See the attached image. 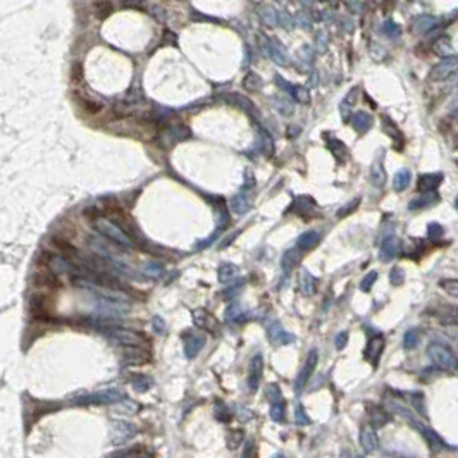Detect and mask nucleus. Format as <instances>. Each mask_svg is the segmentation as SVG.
I'll list each match as a JSON object with an SVG mask.
<instances>
[{
	"mask_svg": "<svg viewBox=\"0 0 458 458\" xmlns=\"http://www.w3.org/2000/svg\"><path fill=\"white\" fill-rule=\"evenodd\" d=\"M443 181V174H422V176L419 178L417 181V190L420 193H431V191H436V188L441 185Z\"/></svg>",
	"mask_w": 458,
	"mask_h": 458,
	"instance_id": "f3484780",
	"label": "nucleus"
},
{
	"mask_svg": "<svg viewBox=\"0 0 458 458\" xmlns=\"http://www.w3.org/2000/svg\"><path fill=\"white\" fill-rule=\"evenodd\" d=\"M417 344H419V336L415 331H408L403 336V346L407 350H413V348H417Z\"/></svg>",
	"mask_w": 458,
	"mask_h": 458,
	"instance_id": "37998d69",
	"label": "nucleus"
},
{
	"mask_svg": "<svg viewBox=\"0 0 458 458\" xmlns=\"http://www.w3.org/2000/svg\"><path fill=\"white\" fill-rule=\"evenodd\" d=\"M438 202V195L434 191H431V193H424L422 197H419L417 200H413V202H410V205H408V209L410 210H420V209H426V207H429V205H432V204H436Z\"/></svg>",
	"mask_w": 458,
	"mask_h": 458,
	"instance_id": "393cba45",
	"label": "nucleus"
},
{
	"mask_svg": "<svg viewBox=\"0 0 458 458\" xmlns=\"http://www.w3.org/2000/svg\"><path fill=\"white\" fill-rule=\"evenodd\" d=\"M112 458H152V453L145 448H133V450H126Z\"/></svg>",
	"mask_w": 458,
	"mask_h": 458,
	"instance_id": "f704fd0d",
	"label": "nucleus"
},
{
	"mask_svg": "<svg viewBox=\"0 0 458 458\" xmlns=\"http://www.w3.org/2000/svg\"><path fill=\"white\" fill-rule=\"evenodd\" d=\"M238 276V267L233 266V264H224L219 269V281L221 282H229L233 281L234 277Z\"/></svg>",
	"mask_w": 458,
	"mask_h": 458,
	"instance_id": "c85d7f7f",
	"label": "nucleus"
},
{
	"mask_svg": "<svg viewBox=\"0 0 458 458\" xmlns=\"http://www.w3.org/2000/svg\"><path fill=\"white\" fill-rule=\"evenodd\" d=\"M400 248H401L400 247V239L396 238V236H389V238H386L381 245V253H379L381 260H384V262L393 260L396 255L400 253Z\"/></svg>",
	"mask_w": 458,
	"mask_h": 458,
	"instance_id": "dca6fc26",
	"label": "nucleus"
},
{
	"mask_svg": "<svg viewBox=\"0 0 458 458\" xmlns=\"http://www.w3.org/2000/svg\"><path fill=\"white\" fill-rule=\"evenodd\" d=\"M124 358L126 363H143L148 360V352H146V348L127 346L124 352Z\"/></svg>",
	"mask_w": 458,
	"mask_h": 458,
	"instance_id": "412c9836",
	"label": "nucleus"
},
{
	"mask_svg": "<svg viewBox=\"0 0 458 458\" xmlns=\"http://www.w3.org/2000/svg\"><path fill=\"white\" fill-rule=\"evenodd\" d=\"M301 257H303V252H301L298 247L288 250V252L282 255V269H285V272H290L293 267L298 266Z\"/></svg>",
	"mask_w": 458,
	"mask_h": 458,
	"instance_id": "6ab92c4d",
	"label": "nucleus"
},
{
	"mask_svg": "<svg viewBox=\"0 0 458 458\" xmlns=\"http://www.w3.org/2000/svg\"><path fill=\"white\" fill-rule=\"evenodd\" d=\"M93 7H95V12L100 19H107V17L114 12V7H112V4L108 2V0H97V2L93 4Z\"/></svg>",
	"mask_w": 458,
	"mask_h": 458,
	"instance_id": "c756f323",
	"label": "nucleus"
},
{
	"mask_svg": "<svg viewBox=\"0 0 458 458\" xmlns=\"http://www.w3.org/2000/svg\"><path fill=\"white\" fill-rule=\"evenodd\" d=\"M427 234H429V238L431 239H439V238H443V234H445V229H443L441 224L431 223L429 224V228H427Z\"/></svg>",
	"mask_w": 458,
	"mask_h": 458,
	"instance_id": "c03bdc74",
	"label": "nucleus"
},
{
	"mask_svg": "<svg viewBox=\"0 0 458 458\" xmlns=\"http://www.w3.org/2000/svg\"><path fill=\"white\" fill-rule=\"evenodd\" d=\"M455 66H458V59H455V57L445 59L443 62H439L436 68L432 69V73L429 74V78H431L432 81H441V79H445L446 76H450L451 71L455 69Z\"/></svg>",
	"mask_w": 458,
	"mask_h": 458,
	"instance_id": "a211bd4d",
	"label": "nucleus"
},
{
	"mask_svg": "<svg viewBox=\"0 0 458 458\" xmlns=\"http://www.w3.org/2000/svg\"><path fill=\"white\" fill-rule=\"evenodd\" d=\"M365 408H367V413H369V417H370V422H372L370 426L372 427L379 429V427L386 426V424L389 422V412H386V410L382 407H379V405L369 403Z\"/></svg>",
	"mask_w": 458,
	"mask_h": 458,
	"instance_id": "2eb2a0df",
	"label": "nucleus"
},
{
	"mask_svg": "<svg viewBox=\"0 0 458 458\" xmlns=\"http://www.w3.org/2000/svg\"><path fill=\"white\" fill-rule=\"evenodd\" d=\"M436 25V19L431 16H420L417 23H415V30L417 31H427L431 30V28Z\"/></svg>",
	"mask_w": 458,
	"mask_h": 458,
	"instance_id": "58836bf2",
	"label": "nucleus"
},
{
	"mask_svg": "<svg viewBox=\"0 0 458 458\" xmlns=\"http://www.w3.org/2000/svg\"><path fill=\"white\" fill-rule=\"evenodd\" d=\"M296 422H298V424H309L310 422L309 415L303 412V407H301V405H298V407H296Z\"/></svg>",
	"mask_w": 458,
	"mask_h": 458,
	"instance_id": "8fccbe9b",
	"label": "nucleus"
},
{
	"mask_svg": "<svg viewBox=\"0 0 458 458\" xmlns=\"http://www.w3.org/2000/svg\"><path fill=\"white\" fill-rule=\"evenodd\" d=\"M105 333L114 339L116 343L124 344V346H140V348H148L152 341L145 336L143 333H136L131 329L117 328V325H108Z\"/></svg>",
	"mask_w": 458,
	"mask_h": 458,
	"instance_id": "f03ea898",
	"label": "nucleus"
},
{
	"mask_svg": "<svg viewBox=\"0 0 458 458\" xmlns=\"http://www.w3.org/2000/svg\"><path fill=\"white\" fill-rule=\"evenodd\" d=\"M30 312H31V315H35L36 319H41V320L50 317V312H49V309H47L45 300L41 298V296H35V298H31Z\"/></svg>",
	"mask_w": 458,
	"mask_h": 458,
	"instance_id": "4be33fe9",
	"label": "nucleus"
},
{
	"mask_svg": "<svg viewBox=\"0 0 458 458\" xmlns=\"http://www.w3.org/2000/svg\"><path fill=\"white\" fill-rule=\"evenodd\" d=\"M319 239H320V234L317 231H307V233L300 234V238L296 239V247L301 252H307V250H312L319 243Z\"/></svg>",
	"mask_w": 458,
	"mask_h": 458,
	"instance_id": "aec40b11",
	"label": "nucleus"
},
{
	"mask_svg": "<svg viewBox=\"0 0 458 458\" xmlns=\"http://www.w3.org/2000/svg\"><path fill=\"white\" fill-rule=\"evenodd\" d=\"M436 52H438L439 55H445V52H450V54H451L453 49H451L450 43L445 47V38H443V40H439V43L436 45Z\"/></svg>",
	"mask_w": 458,
	"mask_h": 458,
	"instance_id": "603ef678",
	"label": "nucleus"
},
{
	"mask_svg": "<svg viewBox=\"0 0 458 458\" xmlns=\"http://www.w3.org/2000/svg\"><path fill=\"white\" fill-rule=\"evenodd\" d=\"M438 286L446 295L453 296V298H458V279H441L438 282Z\"/></svg>",
	"mask_w": 458,
	"mask_h": 458,
	"instance_id": "7c9ffc66",
	"label": "nucleus"
},
{
	"mask_svg": "<svg viewBox=\"0 0 458 458\" xmlns=\"http://www.w3.org/2000/svg\"><path fill=\"white\" fill-rule=\"evenodd\" d=\"M429 314L443 325H458V307L455 305H439L429 310Z\"/></svg>",
	"mask_w": 458,
	"mask_h": 458,
	"instance_id": "39448f33",
	"label": "nucleus"
},
{
	"mask_svg": "<svg viewBox=\"0 0 458 458\" xmlns=\"http://www.w3.org/2000/svg\"><path fill=\"white\" fill-rule=\"evenodd\" d=\"M264 374V358L262 355H255L250 362V372H248V386L252 391H257L260 386Z\"/></svg>",
	"mask_w": 458,
	"mask_h": 458,
	"instance_id": "9b49d317",
	"label": "nucleus"
},
{
	"mask_svg": "<svg viewBox=\"0 0 458 458\" xmlns=\"http://www.w3.org/2000/svg\"><path fill=\"white\" fill-rule=\"evenodd\" d=\"M389 281H391V285H395V286L403 285V281H405V272H403V269H400V267H393V269H391V272H389Z\"/></svg>",
	"mask_w": 458,
	"mask_h": 458,
	"instance_id": "79ce46f5",
	"label": "nucleus"
},
{
	"mask_svg": "<svg viewBox=\"0 0 458 458\" xmlns=\"http://www.w3.org/2000/svg\"><path fill=\"white\" fill-rule=\"evenodd\" d=\"M274 458H282V456H281V455H279V456H274Z\"/></svg>",
	"mask_w": 458,
	"mask_h": 458,
	"instance_id": "6e6d98bb",
	"label": "nucleus"
},
{
	"mask_svg": "<svg viewBox=\"0 0 458 458\" xmlns=\"http://www.w3.org/2000/svg\"><path fill=\"white\" fill-rule=\"evenodd\" d=\"M456 90H458V81H456ZM456 100H458V98H456Z\"/></svg>",
	"mask_w": 458,
	"mask_h": 458,
	"instance_id": "4d7b16f0",
	"label": "nucleus"
},
{
	"mask_svg": "<svg viewBox=\"0 0 458 458\" xmlns=\"http://www.w3.org/2000/svg\"><path fill=\"white\" fill-rule=\"evenodd\" d=\"M328 145H329V148H331V152H333L334 157H336L338 162H341V164H343L344 160H346V157H348V148H346V145H344L343 141H339L338 138L328 140Z\"/></svg>",
	"mask_w": 458,
	"mask_h": 458,
	"instance_id": "a878e982",
	"label": "nucleus"
},
{
	"mask_svg": "<svg viewBox=\"0 0 458 458\" xmlns=\"http://www.w3.org/2000/svg\"><path fill=\"white\" fill-rule=\"evenodd\" d=\"M245 439V434L242 429H233V431L228 432V438H226V441H228V448L229 450H236L239 445L243 443Z\"/></svg>",
	"mask_w": 458,
	"mask_h": 458,
	"instance_id": "2f4dec72",
	"label": "nucleus"
},
{
	"mask_svg": "<svg viewBox=\"0 0 458 458\" xmlns=\"http://www.w3.org/2000/svg\"><path fill=\"white\" fill-rule=\"evenodd\" d=\"M267 333H269V338H271V341H274L276 344H288V343L295 341V336H293V334H290L288 331H285V329H282V325L279 322H276V320L267 325Z\"/></svg>",
	"mask_w": 458,
	"mask_h": 458,
	"instance_id": "4468645a",
	"label": "nucleus"
},
{
	"mask_svg": "<svg viewBox=\"0 0 458 458\" xmlns=\"http://www.w3.org/2000/svg\"><path fill=\"white\" fill-rule=\"evenodd\" d=\"M376 281H377V272H376V271H370V272L367 274V276L362 279V282H360V290H362V291H365V293H369V291L372 290V285H374Z\"/></svg>",
	"mask_w": 458,
	"mask_h": 458,
	"instance_id": "a19ab883",
	"label": "nucleus"
},
{
	"mask_svg": "<svg viewBox=\"0 0 458 458\" xmlns=\"http://www.w3.org/2000/svg\"><path fill=\"white\" fill-rule=\"evenodd\" d=\"M410 181H412V172L408 169H401L395 174L393 178V186L396 191H403L410 186Z\"/></svg>",
	"mask_w": 458,
	"mask_h": 458,
	"instance_id": "bb28decb",
	"label": "nucleus"
},
{
	"mask_svg": "<svg viewBox=\"0 0 458 458\" xmlns=\"http://www.w3.org/2000/svg\"><path fill=\"white\" fill-rule=\"evenodd\" d=\"M271 417L274 422H285L286 420V405L285 401H277L271 405Z\"/></svg>",
	"mask_w": 458,
	"mask_h": 458,
	"instance_id": "473e14b6",
	"label": "nucleus"
},
{
	"mask_svg": "<svg viewBox=\"0 0 458 458\" xmlns=\"http://www.w3.org/2000/svg\"><path fill=\"white\" fill-rule=\"evenodd\" d=\"M352 126L355 127L358 133H367L372 126V117L367 112H357L355 116H352Z\"/></svg>",
	"mask_w": 458,
	"mask_h": 458,
	"instance_id": "5701e85b",
	"label": "nucleus"
},
{
	"mask_svg": "<svg viewBox=\"0 0 458 458\" xmlns=\"http://www.w3.org/2000/svg\"><path fill=\"white\" fill-rule=\"evenodd\" d=\"M384 30H386V33H388L389 36H398V33H400V28L396 26L393 21H388V23H386V28H384Z\"/></svg>",
	"mask_w": 458,
	"mask_h": 458,
	"instance_id": "3c124183",
	"label": "nucleus"
},
{
	"mask_svg": "<svg viewBox=\"0 0 458 458\" xmlns=\"http://www.w3.org/2000/svg\"><path fill=\"white\" fill-rule=\"evenodd\" d=\"M407 398L412 400V403H413L415 410H417V413H420L424 417V415H426V405H424V396H422V393L407 395Z\"/></svg>",
	"mask_w": 458,
	"mask_h": 458,
	"instance_id": "4c0bfd02",
	"label": "nucleus"
},
{
	"mask_svg": "<svg viewBox=\"0 0 458 458\" xmlns=\"http://www.w3.org/2000/svg\"><path fill=\"white\" fill-rule=\"evenodd\" d=\"M126 395L122 389L117 388H108V389H102L98 393H92L86 396H81L78 398V405H108V403H117V401L124 400Z\"/></svg>",
	"mask_w": 458,
	"mask_h": 458,
	"instance_id": "7ed1b4c3",
	"label": "nucleus"
},
{
	"mask_svg": "<svg viewBox=\"0 0 458 458\" xmlns=\"http://www.w3.org/2000/svg\"><path fill=\"white\" fill-rule=\"evenodd\" d=\"M456 209H458V197H456Z\"/></svg>",
	"mask_w": 458,
	"mask_h": 458,
	"instance_id": "5fc2aeb1",
	"label": "nucleus"
},
{
	"mask_svg": "<svg viewBox=\"0 0 458 458\" xmlns=\"http://www.w3.org/2000/svg\"><path fill=\"white\" fill-rule=\"evenodd\" d=\"M384 181H386V174L382 171L381 164H376L374 169H372V183H374L377 188H381L384 185Z\"/></svg>",
	"mask_w": 458,
	"mask_h": 458,
	"instance_id": "ea45409f",
	"label": "nucleus"
},
{
	"mask_svg": "<svg viewBox=\"0 0 458 458\" xmlns=\"http://www.w3.org/2000/svg\"><path fill=\"white\" fill-rule=\"evenodd\" d=\"M83 108L88 112V114H98V112H100V108H102V105H100V103H97L95 100H86V98H84V100H83Z\"/></svg>",
	"mask_w": 458,
	"mask_h": 458,
	"instance_id": "a18cd8bd",
	"label": "nucleus"
},
{
	"mask_svg": "<svg viewBox=\"0 0 458 458\" xmlns=\"http://www.w3.org/2000/svg\"><path fill=\"white\" fill-rule=\"evenodd\" d=\"M386 408L389 410L391 413H396V415H401L403 419H407L408 422L410 420H413V412L410 408H407V405L401 403V401H396V400H388L386 401Z\"/></svg>",
	"mask_w": 458,
	"mask_h": 458,
	"instance_id": "b1692460",
	"label": "nucleus"
},
{
	"mask_svg": "<svg viewBox=\"0 0 458 458\" xmlns=\"http://www.w3.org/2000/svg\"><path fill=\"white\" fill-rule=\"evenodd\" d=\"M152 328H154V331H155V333L160 334V336H162V334L166 333V324H164V320L160 319V317H154V320H152Z\"/></svg>",
	"mask_w": 458,
	"mask_h": 458,
	"instance_id": "09e8293b",
	"label": "nucleus"
},
{
	"mask_svg": "<svg viewBox=\"0 0 458 458\" xmlns=\"http://www.w3.org/2000/svg\"><path fill=\"white\" fill-rule=\"evenodd\" d=\"M384 338L381 336V334H377V336L370 338V341L367 343L365 346V352H363V357H365L367 362L370 363H377V360H379V357L382 355V352H384Z\"/></svg>",
	"mask_w": 458,
	"mask_h": 458,
	"instance_id": "f8f14e48",
	"label": "nucleus"
},
{
	"mask_svg": "<svg viewBox=\"0 0 458 458\" xmlns=\"http://www.w3.org/2000/svg\"><path fill=\"white\" fill-rule=\"evenodd\" d=\"M300 285H301V291H303V295H309L310 296V295H314V293H315V277L309 271L301 272Z\"/></svg>",
	"mask_w": 458,
	"mask_h": 458,
	"instance_id": "cd10ccee",
	"label": "nucleus"
},
{
	"mask_svg": "<svg viewBox=\"0 0 458 458\" xmlns=\"http://www.w3.org/2000/svg\"><path fill=\"white\" fill-rule=\"evenodd\" d=\"M252 451H253V443H248L247 450H245V453H243V458H250V456H252Z\"/></svg>",
	"mask_w": 458,
	"mask_h": 458,
	"instance_id": "864d4df0",
	"label": "nucleus"
},
{
	"mask_svg": "<svg viewBox=\"0 0 458 458\" xmlns=\"http://www.w3.org/2000/svg\"><path fill=\"white\" fill-rule=\"evenodd\" d=\"M95 226L97 229L100 231V233L105 236V238L111 239L112 243H116L117 247L121 248H129V247H135L133 242H131L127 236L122 233V231L117 228V226L114 223H111V221H105V219H95Z\"/></svg>",
	"mask_w": 458,
	"mask_h": 458,
	"instance_id": "20e7f679",
	"label": "nucleus"
},
{
	"mask_svg": "<svg viewBox=\"0 0 458 458\" xmlns=\"http://www.w3.org/2000/svg\"><path fill=\"white\" fill-rule=\"evenodd\" d=\"M360 446L365 453H372L377 448V434L370 424H363L360 427Z\"/></svg>",
	"mask_w": 458,
	"mask_h": 458,
	"instance_id": "ddd939ff",
	"label": "nucleus"
},
{
	"mask_svg": "<svg viewBox=\"0 0 458 458\" xmlns=\"http://www.w3.org/2000/svg\"><path fill=\"white\" fill-rule=\"evenodd\" d=\"M358 204H360V198H355V200L350 202V204H346V205L343 207V209H339V212H338V217H344V215L352 214V212L355 210L357 207H358Z\"/></svg>",
	"mask_w": 458,
	"mask_h": 458,
	"instance_id": "49530a36",
	"label": "nucleus"
},
{
	"mask_svg": "<svg viewBox=\"0 0 458 458\" xmlns=\"http://www.w3.org/2000/svg\"><path fill=\"white\" fill-rule=\"evenodd\" d=\"M266 395L269 401L272 403H277V401H285V398H282V393H281V388L277 384H269L267 389H266Z\"/></svg>",
	"mask_w": 458,
	"mask_h": 458,
	"instance_id": "e433bc0d",
	"label": "nucleus"
},
{
	"mask_svg": "<svg viewBox=\"0 0 458 458\" xmlns=\"http://www.w3.org/2000/svg\"><path fill=\"white\" fill-rule=\"evenodd\" d=\"M334 344H336V348H338V350H343V348L348 344V333H346V331L339 333L338 336L334 338Z\"/></svg>",
	"mask_w": 458,
	"mask_h": 458,
	"instance_id": "de8ad7c7",
	"label": "nucleus"
},
{
	"mask_svg": "<svg viewBox=\"0 0 458 458\" xmlns=\"http://www.w3.org/2000/svg\"><path fill=\"white\" fill-rule=\"evenodd\" d=\"M136 434V427L129 422H116L114 431H112V443L114 445H124L126 441H129Z\"/></svg>",
	"mask_w": 458,
	"mask_h": 458,
	"instance_id": "9d476101",
	"label": "nucleus"
},
{
	"mask_svg": "<svg viewBox=\"0 0 458 458\" xmlns=\"http://www.w3.org/2000/svg\"><path fill=\"white\" fill-rule=\"evenodd\" d=\"M317 362H319V355H317V350H312L307 355V360H305V365L303 369H301V372L298 374V379H296V388H298V391H301L305 388L307 381L310 379V376L314 374L315 367H317Z\"/></svg>",
	"mask_w": 458,
	"mask_h": 458,
	"instance_id": "6e6552de",
	"label": "nucleus"
},
{
	"mask_svg": "<svg viewBox=\"0 0 458 458\" xmlns=\"http://www.w3.org/2000/svg\"><path fill=\"white\" fill-rule=\"evenodd\" d=\"M214 413H215V419L219 420V422H229V420L233 419V413H231V410L228 408V405L223 403V401H217V403H215Z\"/></svg>",
	"mask_w": 458,
	"mask_h": 458,
	"instance_id": "72a5a7b5",
	"label": "nucleus"
},
{
	"mask_svg": "<svg viewBox=\"0 0 458 458\" xmlns=\"http://www.w3.org/2000/svg\"><path fill=\"white\" fill-rule=\"evenodd\" d=\"M410 424H412V426L415 427V429H419V432L422 434V438L426 439V443L429 445V448H431V450H441L443 446H445V443H443V439L438 436L436 432L432 431L431 427H427L426 424H422L420 422V420H410Z\"/></svg>",
	"mask_w": 458,
	"mask_h": 458,
	"instance_id": "1a4fd4ad",
	"label": "nucleus"
},
{
	"mask_svg": "<svg viewBox=\"0 0 458 458\" xmlns=\"http://www.w3.org/2000/svg\"><path fill=\"white\" fill-rule=\"evenodd\" d=\"M427 357L436 367L443 370H456L458 369V358L446 344L443 343H429L427 346Z\"/></svg>",
	"mask_w": 458,
	"mask_h": 458,
	"instance_id": "f257e3e1",
	"label": "nucleus"
},
{
	"mask_svg": "<svg viewBox=\"0 0 458 458\" xmlns=\"http://www.w3.org/2000/svg\"><path fill=\"white\" fill-rule=\"evenodd\" d=\"M193 320H195V325L200 329H204L207 333H217L219 331V320H217L214 315L209 314L204 309L193 310Z\"/></svg>",
	"mask_w": 458,
	"mask_h": 458,
	"instance_id": "0eeeda50",
	"label": "nucleus"
},
{
	"mask_svg": "<svg viewBox=\"0 0 458 458\" xmlns=\"http://www.w3.org/2000/svg\"><path fill=\"white\" fill-rule=\"evenodd\" d=\"M131 384H133V388H135L136 391H140V393H145V391H148V389H150V386H152V379H150L148 376L138 374L136 377H133Z\"/></svg>",
	"mask_w": 458,
	"mask_h": 458,
	"instance_id": "c9c22d12",
	"label": "nucleus"
},
{
	"mask_svg": "<svg viewBox=\"0 0 458 458\" xmlns=\"http://www.w3.org/2000/svg\"><path fill=\"white\" fill-rule=\"evenodd\" d=\"M183 344H185V355L188 358H195L205 346V338L195 331H185L183 333Z\"/></svg>",
	"mask_w": 458,
	"mask_h": 458,
	"instance_id": "423d86ee",
	"label": "nucleus"
}]
</instances>
